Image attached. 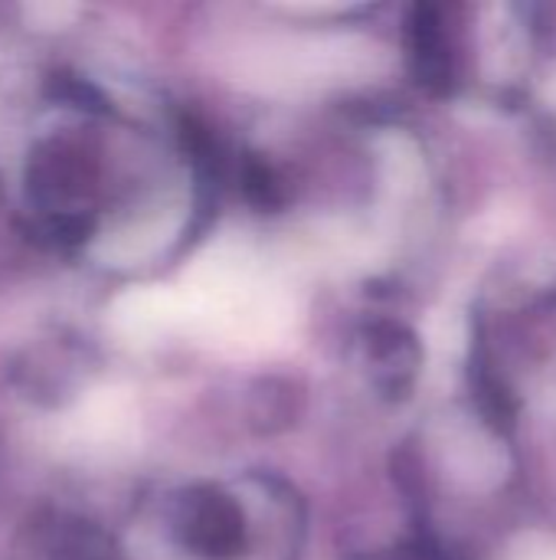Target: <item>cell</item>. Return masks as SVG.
I'll return each mask as SVG.
<instances>
[{
  "label": "cell",
  "instance_id": "cell-2",
  "mask_svg": "<svg viewBox=\"0 0 556 560\" xmlns=\"http://www.w3.org/2000/svg\"><path fill=\"white\" fill-rule=\"evenodd\" d=\"M410 56H413V69L419 82L439 92L452 89L459 52H456V36L446 23V10L416 7L410 20Z\"/></svg>",
  "mask_w": 556,
  "mask_h": 560
},
{
  "label": "cell",
  "instance_id": "cell-3",
  "mask_svg": "<svg viewBox=\"0 0 556 560\" xmlns=\"http://www.w3.org/2000/svg\"><path fill=\"white\" fill-rule=\"evenodd\" d=\"M367 351H370V364H374V374L377 381L387 387V390H400L410 384L413 371H416V345L410 335H403L400 328H377L370 331V341H367Z\"/></svg>",
  "mask_w": 556,
  "mask_h": 560
},
{
  "label": "cell",
  "instance_id": "cell-1",
  "mask_svg": "<svg viewBox=\"0 0 556 560\" xmlns=\"http://www.w3.org/2000/svg\"><path fill=\"white\" fill-rule=\"evenodd\" d=\"M174 538L197 560H242L256 551V512L223 486H193L174 502Z\"/></svg>",
  "mask_w": 556,
  "mask_h": 560
},
{
  "label": "cell",
  "instance_id": "cell-4",
  "mask_svg": "<svg viewBox=\"0 0 556 560\" xmlns=\"http://www.w3.org/2000/svg\"><path fill=\"white\" fill-rule=\"evenodd\" d=\"M370 560H459L449 555L446 545L433 541V538H410L403 545H393L380 555H374Z\"/></svg>",
  "mask_w": 556,
  "mask_h": 560
}]
</instances>
